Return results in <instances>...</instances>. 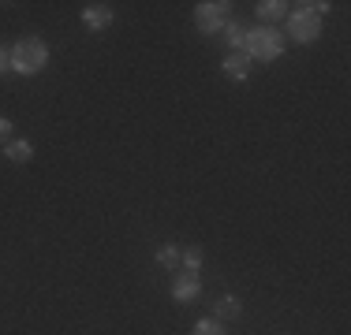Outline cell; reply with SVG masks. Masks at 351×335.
Segmentation results:
<instances>
[{
  "label": "cell",
  "mask_w": 351,
  "mask_h": 335,
  "mask_svg": "<svg viewBox=\"0 0 351 335\" xmlns=\"http://www.w3.org/2000/svg\"><path fill=\"white\" fill-rule=\"evenodd\" d=\"M0 142H12V120H8V116H0Z\"/></svg>",
  "instance_id": "17"
},
{
  "label": "cell",
  "mask_w": 351,
  "mask_h": 335,
  "mask_svg": "<svg viewBox=\"0 0 351 335\" xmlns=\"http://www.w3.org/2000/svg\"><path fill=\"white\" fill-rule=\"evenodd\" d=\"M183 265V250L176 246V242H165L161 250H157V268H165V272H180Z\"/></svg>",
  "instance_id": "11"
},
{
  "label": "cell",
  "mask_w": 351,
  "mask_h": 335,
  "mask_svg": "<svg viewBox=\"0 0 351 335\" xmlns=\"http://www.w3.org/2000/svg\"><path fill=\"white\" fill-rule=\"evenodd\" d=\"M250 64L254 60H250L247 53H228V60H224L221 67H224V75H228L232 82H247L250 79Z\"/></svg>",
  "instance_id": "9"
},
{
  "label": "cell",
  "mask_w": 351,
  "mask_h": 335,
  "mask_svg": "<svg viewBox=\"0 0 351 335\" xmlns=\"http://www.w3.org/2000/svg\"><path fill=\"white\" fill-rule=\"evenodd\" d=\"M232 4L228 0H202V4H195V27L206 34V38H213V34L224 30V23L232 19Z\"/></svg>",
  "instance_id": "3"
},
{
  "label": "cell",
  "mask_w": 351,
  "mask_h": 335,
  "mask_svg": "<svg viewBox=\"0 0 351 335\" xmlns=\"http://www.w3.org/2000/svg\"><path fill=\"white\" fill-rule=\"evenodd\" d=\"M198 268H202V250L187 246L183 250V272H198Z\"/></svg>",
  "instance_id": "13"
},
{
  "label": "cell",
  "mask_w": 351,
  "mask_h": 335,
  "mask_svg": "<svg viewBox=\"0 0 351 335\" xmlns=\"http://www.w3.org/2000/svg\"><path fill=\"white\" fill-rule=\"evenodd\" d=\"M4 157H8L12 164H30V161H34V142H27V138H12V142L4 146Z\"/></svg>",
  "instance_id": "10"
},
{
  "label": "cell",
  "mask_w": 351,
  "mask_h": 335,
  "mask_svg": "<svg viewBox=\"0 0 351 335\" xmlns=\"http://www.w3.org/2000/svg\"><path fill=\"white\" fill-rule=\"evenodd\" d=\"M303 8H306V12H314L317 19H322L325 12H332V4H325V0H311V4H303Z\"/></svg>",
  "instance_id": "15"
},
{
  "label": "cell",
  "mask_w": 351,
  "mask_h": 335,
  "mask_svg": "<svg viewBox=\"0 0 351 335\" xmlns=\"http://www.w3.org/2000/svg\"><path fill=\"white\" fill-rule=\"evenodd\" d=\"M284 49H288V38L277 30V27H254L247 30V41H243V53L250 60L258 64H273L284 56Z\"/></svg>",
  "instance_id": "2"
},
{
  "label": "cell",
  "mask_w": 351,
  "mask_h": 335,
  "mask_svg": "<svg viewBox=\"0 0 351 335\" xmlns=\"http://www.w3.org/2000/svg\"><path fill=\"white\" fill-rule=\"evenodd\" d=\"M195 335H224V324L213 321V317H202V321L195 324Z\"/></svg>",
  "instance_id": "14"
},
{
  "label": "cell",
  "mask_w": 351,
  "mask_h": 335,
  "mask_svg": "<svg viewBox=\"0 0 351 335\" xmlns=\"http://www.w3.org/2000/svg\"><path fill=\"white\" fill-rule=\"evenodd\" d=\"M49 67V45L38 38V34H27L12 45V71L15 75H41Z\"/></svg>",
  "instance_id": "1"
},
{
  "label": "cell",
  "mask_w": 351,
  "mask_h": 335,
  "mask_svg": "<svg viewBox=\"0 0 351 335\" xmlns=\"http://www.w3.org/2000/svg\"><path fill=\"white\" fill-rule=\"evenodd\" d=\"M112 19H116V12L108 4L82 8V27H86V30H108V27H112Z\"/></svg>",
  "instance_id": "6"
},
{
  "label": "cell",
  "mask_w": 351,
  "mask_h": 335,
  "mask_svg": "<svg viewBox=\"0 0 351 335\" xmlns=\"http://www.w3.org/2000/svg\"><path fill=\"white\" fill-rule=\"evenodd\" d=\"M254 15L262 27H273V23L288 19V4L284 0H262V4H254Z\"/></svg>",
  "instance_id": "7"
},
{
  "label": "cell",
  "mask_w": 351,
  "mask_h": 335,
  "mask_svg": "<svg viewBox=\"0 0 351 335\" xmlns=\"http://www.w3.org/2000/svg\"><path fill=\"white\" fill-rule=\"evenodd\" d=\"M224 45H228L232 49V53H243V41H247V27H239V23L236 19H228V23H224Z\"/></svg>",
  "instance_id": "12"
},
{
  "label": "cell",
  "mask_w": 351,
  "mask_h": 335,
  "mask_svg": "<svg viewBox=\"0 0 351 335\" xmlns=\"http://www.w3.org/2000/svg\"><path fill=\"white\" fill-rule=\"evenodd\" d=\"M198 295H202V280H198V272H176L172 298L176 302H195Z\"/></svg>",
  "instance_id": "5"
},
{
  "label": "cell",
  "mask_w": 351,
  "mask_h": 335,
  "mask_svg": "<svg viewBox=\"0 0 351 335\" xmlns=\"http://www.w3.org/2000/svg\"><path fill=\"white\" fill-rule=\"evenodd\" d=\"M8 71H12V49H4V45H0V79H4Z\"/></svg>",
  "instance_id": "16"
},
{
  "label": "cell",
  "mask_w": 351,
  "mask_h": 335,
  "mask_svg": "<svg viewBox=\"0 0 351 335\" xmlns=\"http://www.w3.org/2000/svg\"><path fill=\"white\" fill-rule=\"evenodd\" d=\"M288 38L299 41V45H314L322 38V19L299 4V12H288Z\"/></svg>",
  "instance_id": "4"
},
{
  "label": "cell",
  "mask_w": 351,
  "mask_h": 335,
  "mask_svg": "<svg viewBox=\"0 0 351 335\" xmlns=\"http://www.w3.org/2000/svg\"><path fill=\"white\" fill-rule=\"evenodd\" d=\"M243 317V302H239L236 295H221L213 302V321H239Z\"/></svg>",
  "instance_id": "8"
}]
</instances>
